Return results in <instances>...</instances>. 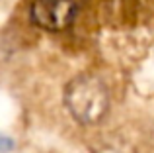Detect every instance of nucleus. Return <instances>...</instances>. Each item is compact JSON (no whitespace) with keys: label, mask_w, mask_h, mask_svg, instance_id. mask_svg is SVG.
Wrapping results in <instances>:
<instances>
[{"label":"nucleus","mask_w":154,"mask_h":153,"mask_svg":"<svg viewBox=\"0 0 154 153\" xmlns=\"http://www.w3.org/2000/svg\"><path fill=\"white\" fill-rule=\"evenodd\" d=\"M64 102L80 124H98L109 110V92L100 79L80 75L68 83Z\"/></svg>","instance_id":"1"},{"label":"nucleus","mask_w":154,"mask_h":153,"mask_svg":"<svg viewBox=\"0 0 154 153\" xmlns=\"http://www.w3.org/2000/svg\"><path fill=\"white\" fill-rule=\"evenodd\" d=\"M74 0H35L31 4V22L47 31H63L76 18Z\"/></svg>","instance_id":"2"}]
</instances>
